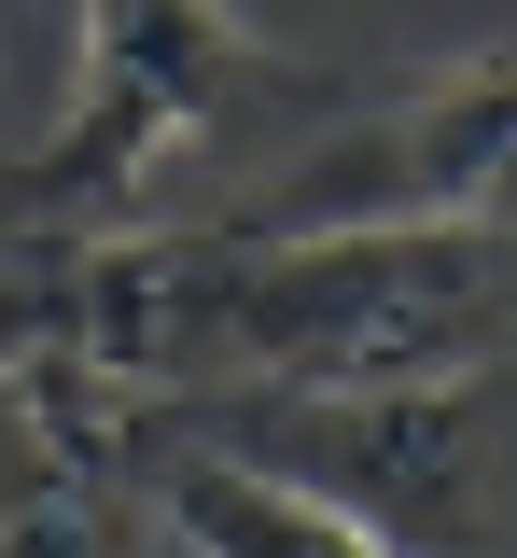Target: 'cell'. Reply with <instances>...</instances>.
Instances as JSON below:
<instances>
[{"label": "cell", "mask_w": 517, "mask_h": 558, "mask_svg": "<svg viewBox=\"0 0 517 558\" xmlns=\"http://www.w3.org/2000/svg\"><path fill=\"white\" fill-rule=\"evenodd\" d=\"M14 461H28V405L0 391V488H14Z\"/></svg>", "instance_id": "obj_4"}, {"label": "cell", "mask_w": 517, "mask_h": 558, "mask_svg": "<svg viewBox=\"0 0 517 558\" xmlns=\"http://www.w3.org/2000/svg\"><path fill=\"white\" fill-rule=\"evenodd\" d=\"M0 391H14V377H0ZM0 558H182V545L154 531V502L127 475H98L84 447H57V433L28 418V461L0 488Z\"/></svg>", "instance_id": "obj_3"}, {"label": "cell", "mask_w": 517, "mask_h": 558, "mask_svg": "<svg viewBox=\"0 0 517 558\" xmlns=\"http://www.w3.org/2000/svg\"><path fill=\"white\" fill-rule=\"evenodd\" d=\"M238 238H517V43L364 84L211 209Z\"/></svg>", "instance_id": "obj_2"}, {"label": "cell", "mask_w": 517, "mask_h": 558, "mask_svg": "<svg viewBox=\"0 0 517 558\" xmlns=\"http://www.w3.org/2000/svg\"><path fill=\"white\" fill-rule=\"evenodd\" d=\"M364 84L280 57L224 0H71V112L0 154V238L211 223L266 154L336 126Z\"/></svg>", "instance_id": "obj_1"}]
</instances>
